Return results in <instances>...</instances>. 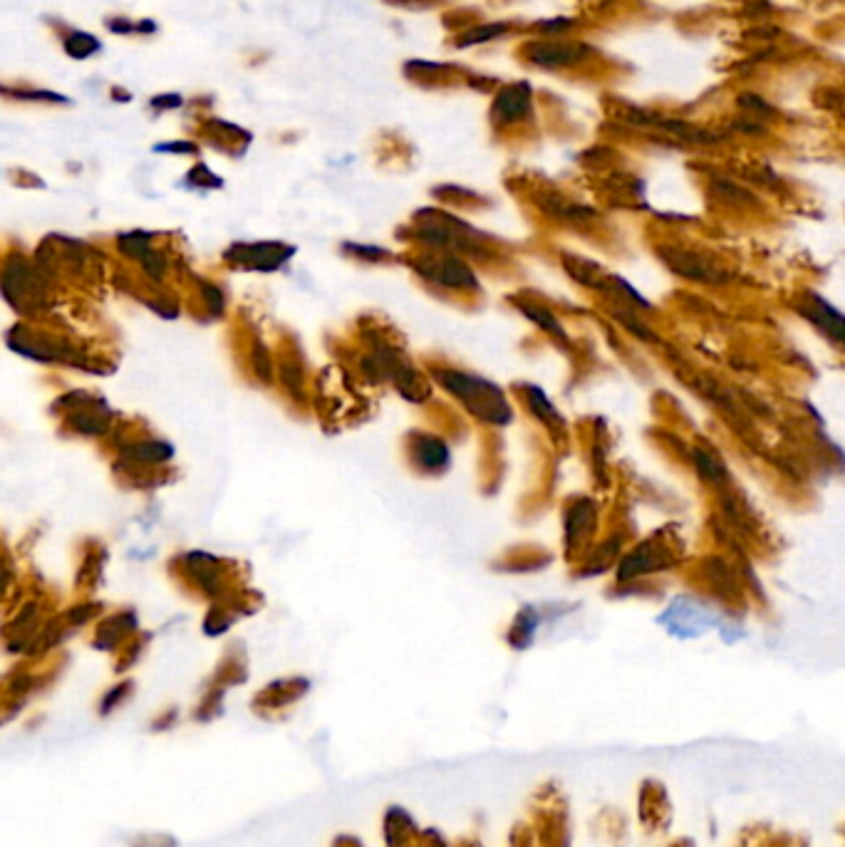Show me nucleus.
Here are the masks:
<instances>
[{
	"instance_id": "f257e3e1",
	"label": "nucleus",
	"mask_w": 845,
	"mask_h": 847,
	"mask_svg": "<svg viewBox=\"0 0 845 847\" xmlns=\"http://www.w3.org/2000/svg\"><path fill=\"white\" fill-rule=\"evenodd\" d=\"M434 377L451 397L459 399L461 407L466 409L471 417H476L483 424L503 427L514 417L503 392L489 379L457 372V369H434Z\"/></svg>"
},
{
	"instance_id": "f03ea898",
	"label": "nucleus",
	"mask_w": 845,
	"mask_h": 847,
	"mask_svg": "<svg viewBox=\"0 0 845 847\" xmlns=\"http://www.w3.org/2000/svg\"><path fill=\"white\" fill-rule=\"evenodd\" d=\"M417 273H422L424 278L437 283L441 288L451 290H469L476 285V278L471 268L454 256V253H444V256H424L417 260Z\"/></svg>"
},
{
	"instance_id": "7ed1b4c3",
	"label": "nucleus",
	"mask_w": 845,
	"mask_h": 847,
	"mask_svg": "<svg viewBox=\"0 0 845 847\" xmlns=\"http://www.w3.org/2000/svg\"><path fill=\"white\" fill-rule=\"evenodd\" d=\"M525 55L531 63L541 67H563V64L578 63L585 55V47L573 43H533L525 47Z\"/></svg>"
},
{
	"instance_id": "20e7f679",
	"label": "nucleus",
	"mask_w": 845,
	"mask_h": 847,
	"mask_svg": "<svg viewBox=\"0 0 845 847\" xmlns=\"http://www.w3.org/2000/svg\"><path fill=\"white\" fill-rule=\"evenodd\" d=\"M803 318H808V320L814 322L818 330H824L835 344H841L843 340V318H841V312L831 308L824 298H818V295H806V302L801 305Z\"/></svg>"
},
{
	"instance_id": "39448f33",
	"label": "nucleus",
	"mask_w": 845,
	"mask_h": 847,
	"mask_svg": "<svg viewBox=\"0 0 845 847\" xmlns=\"http://www.w3.org/2000/svg\"><path fill=\"white\" fill-rule=\"evenodd\" d=\"M412 456H414V463L419 469L429 473L444 471L451 459L447 444L437 439V436H429V434H422V436L412 441Z\"/></svg>"
},
{
	"instance_id": "423d86ee",
	"label": "nucleus",
	"mask_w": 845,
	"mask_h": 847,
	"mask_svg": "<svg viewBox=\"0 0 845 847\" xmlns=\"http://www.w3.org/2000/svg\"><path fill=\"white\" fill-rule=\"evenodd\" d=\"M528 102H531V89H528V85L518 82V85L506 87L501 95L496 97L493 119H496V122H514V119H521L525 114V109H528Z\"/></svg>"
},
{
	"instance_id": "0eeeda50",
	"label": "nucleus",
	"mask_w": 845,
	"mask_h": 847,
	"mask_svg": "<svg viewBox=\"0 0 845 847\" xmlns=\"http://www.w3.org/2000/svg\"><path fill=\"white\" fill-rule=\"evenodd\" d=\"M63 50L70 55L73 60H87L90 55L102 50V43L97 40L95 35H90V32L67 30V35L63 38Z\"/></svg>"
},
{
	"instance_id": "6e6552de",
	"label": "nucleus",
	"mask_w": 845,
	"mask_h": 847,
	"mask_svg": "<svg viewBox=\"0 0 845 847\" xmlns=\"http://www.w3.org/2000/svg\"><path fill=\"white\" fill-rule=\"evenodd\" d=\"M0 95L11 97V99H21V102H50V105H67V99L57 92H47V89H22V87L0 85Z\"/></svg>"
},
{
	"instance_id": "1a4fd4ad",
	"label": "nucleus",
	"mask_w": 845,
	"mask_h": 847,
	"mask_svg": "<svg viewBox=\"0 0 845 847\" xmlns=\"http://www.w3.org/2000/svg\"><path fill=\"white\" fill-rule=\"evenodd\" d=\"M528 394H531V397H528V404H531V409H533L538 417L543 419V421H558V424H560V417L553 411L551 402L543 397V392H541V389L531 386V389H528Z\"/></svg>"
},
{
	"instance_id": "9d476101",
	"label": "nucleus",
	"mask_w": 845,
	"mask_h": 847,
	"mask_svg": "<svg viewBox=\"0 0 845 847\" xmlns=\"http://www.w3.org/2000/svg\"><path fill=\"white\" fill-rule=\"evenodd\" d=\"M129 689H132V684H119V687L109 689L107 694L102 697V701H99V714L109 716L119 704H124V699L129 697Z\"/></svg>"
},
{
	"instance_id": "9b49d317",
	"label": "nucleus",
	"mask_w": 845,
	"mask_h": 847,
	"mask_svg": "<svg viewBox=\"0 0 845 847\" xmlns=\"http://www.w3.org/2000/svg\"><path fill=\"white\" fill-rule=\"evenodd\" d=\"M506 30L503 25H483V28H476V30H469L461 35L459 45H474V43H483V40H493L496 35H501Z\"/></svg>"
},
{
	"instance_id": "f8f14e48",
	"label": "nucleus",
	"mask_w": 845,
	"mask_h": 847,
	"mask_svg": "<svg viewBox=\"0 0 845 847\" xmlns=\"http://www.w3.org/2000/svg\"><path fill=\"white\" fill-rule=\"evenodd\" d=\"M518 308H521V310L525 312V315H528V318H531V320H535V322H541V327H546V330H551V333H556V335H560V327H558V322L553 320V318H551V312H543V315H541V312L535 310L533 305H531V302H528V305H518Z\"/></svg>"
},
{
	"instance_id": "ddd939ff",
	"label": "nucleus",
	"mask_w": 845,
	"mask_h": 847,
	"mask_svg": "<svg viewBox=\"0 0 845 847\" xmlns=\"http://www.w3.org/2000/svg\"><path fill=\"white\" fill-rule=\"evenodd\" d=\"M149 105H151V109H161V112H164V109L182 107L184 99L179 95H157L154 99H151Z\"/></svg>"
},
{
	"instance_id": "4468645a",
	"label": "nucleus",
	"mask_w": 845,
	"mask_h": 847,
	"mask_svg": "<svg viewBox=\"0 0 845 847\" xmlns=\"http://www.w3.org/2000/svg\"><path fill=\"white\" fill-rule=\"evenodd\" d=\"M107 28L117 35H132L137 32V22H132L129 18H109Z\"/></svg>"
},
{
	"instance_id": "2eb2a0df",
	"label": "nucleus",
	"mask_w": 845,
	"mask_h": 847,
	"mask_svg": "<svg viewBox=\"0 0 845 847\" xmlns=\"http://www.w3.org/2000/svg\"><path fill=\"white\" fill-rule=\"evenodd\" d=\"M157 151H182V154H193V151H196V144H192V141H172V144H159Z\"/></svg>"
},
{
	"instance_id": "dca6fc26",
	"label": "nucleus",
	"mask_w": 845,
	"mask_h": 847,
	"mask_svg": "<svg viewBox=\"0 0 845 847\" xmlns=\"http://www.w3.org/2000/svg\"><path fill=\"white\" fill-rule=\"evenodd\" d=\"M738 102H741V107H747V109H761V112H769L771 109L769 105H766L764 99H759L756 95H741Z\"/></svg>"
},
{
	"instance_id": "f3484780",
	"label": "nucleus",
	"mask_w": 845,
	"mask_h": 847,
	"mask_svg": "<svg viewBox=\"0 0 845 847\" xmlns=\"http://www.w3.org/2000/svg\"><path fill=\"white\" fill-rule=\"evenodd\" d=\"M174 719H176V714H174V711H169V714H164V716H159V719L154 721V726H151V729H154V731L172 729Z\"/></svg>"
},
{
	"instance_id": "a211bd4d",
	"label": "nucleus",
	"mask_w": 845,
	"mask_h": 847,
	"mask_svg": "<svg viewBox=\"0 0 845 847\" xmlns=\"http://www.w3.org/2000/svg\"><path fill=\"white\" fill-rule=\"evenodd\" d=\"M112 95H115V99H117V102H129V99H132L127 89H119V87H115V89H112Z\"/></svg>"
}]
</instances>
